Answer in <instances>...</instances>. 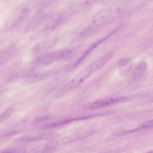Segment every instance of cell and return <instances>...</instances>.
<instances>
[{"label": "cell", "mask_w": 153, "mask_h": 153, "mask_svg": "<svg viewBox=\"0 0 153 153\" xmlns=\"http://www.w3.org/2000/svg\"><path fill=\"white\" fill-rule=\"evenodd\" d=\"M93 132L92 131L89 130L65 136L50 142L44 146L47 149H51L55 147L64 145L74 141L83 139L91 135Z\"/></svg>", "instance_id": "cell-1"}, {"label": "cell", "mask_w": 153, "mask_h": 153, "mask_svg": "<svg viewBox=\"0 0 153 153\" xmlns=\"http://www.w3.org/2000/svg\"><path fill=\"white\" fill-rule=\"evenodd\" d=\"M59 70L54 69L39 73H31L25 77V82L30 84L48 79L57 75Z\"/></svg>", "instance_id": "cell-2"}, {"label": "cell", "mask_w": 153, "mask_h": 153, "mask_svg": "<svg viewBox=\"0 0 153 153\" xmlns=\"http://www.w3.org/2000/svg\"><path fill=\"white\" fill-rule=\"evenodd\" d=\"M60 50L45 53L35 59L32 63L33 66H45L55 61H60Z\"/></svg>", "instance_id": "cell-3"}, {"label": "cell", "mask_w": 153, "mask_h": 153, "mask_svg": "<svg viewBox=\"0 0 153 153\" xmlns=\"http://www.w3.org/2000/svg\"><path fill=\"white\" fill-rule=\"evenodd\" d=\"M128 98L125 97L109 98L86 104L84 105V107L87 109H99L111 106Z\"/></svg>", "instance_id": "cell-4"}, {"label": "cell", "mask_w": 153, "mask_h": 153, "mask_svg": "<svg viewBox=\"0 0 153 153\" xmlns=\"http://www.w3.org/2000/svg\"><path fill=\"white\" fill-rule=\"evenodd\" d=\"M58 38L55 37L48 39L36 45L33 49V54L39 55L53 48L56 44Z\"/></svg>", "instance_id": "cell-5"}, {"label": "cell", "mask_w": 153, "mask_h": 153, "mask_svg": "<svg viewBox=\"0 0 153 153\" xmlns=\"http://www.w3.org/2000/svg\"><path fill=\"white\" fill-rule=\"evenodd\" d=\"M133 63L129 59L124 58L121 59L118 63V71L121 76L126 75L131 70Z\"/></svg>", "instance_id": "cell-6"}, {"label": "cell", "mask_w": 153, "mask_h": 153, "mask_svg": "<svg viewBox=\"0 0 153 153\" xmlns=\"http://www.w3.org/2000/svg\"><path fill=\"white\" fill-rule=\"evenodd\" d=\"M14 49L13 47L10 46L0 52V66L12 57L14 52Z\"/></svg>", "instance_id": "cell-7"}, {"label": "cell", "mask_w": 153, "mask_h": 153, "mask_svg": "<svg viewBox=\"0 0 153 153\" xmlns=\"http://www.w3.org/2000/svg\"><path fill=\"white\" fill-rule=\"evenodd\" d=\"M147 65L145 62H142L138 65L133 71L132 76L134 79L142 76L147 70Z\"/></svg>", "instance_id": "cell-8"}, {"label": "cell", "mask_w": 153, "mask_h": 153, "mask_svg": "<svg viewBox=\"0 0 153 153\" xmlns=\"http://www.w3.org/2000/svg\"><path fill=\"white\" fill-rule=\"evenodd\" d=\"M42 19V16L40 15L35 17L26 26L25 29V32H30L35 30L39 25Z\"/></svg>", "instance_id": "cell-9"}, {"label": "cell", "mask_w": 153, "mask_h": 153, "mask_svg": "<svg viewBox=\"0 0 153 153\" xmlns=\"http://www.w3.org/2000/svg\"><path fill=\"white\" fill-rule=\"evenodd\" d=\"M153 120H150L148 122L141 125L136 128L123 131L118 134L119 135H123L151 128L153 127Z\"/></svg>", "instance_id": "cell-10"}, {"label": "cell", "mask_w": 153, "mask_h": 153, "mask_svg": "<svg viewBox=\"0 0 153 153\" xmlns=\"http://www.w3.org/2000/svg\"><path fill=\"white\" fill-rule=\"evenodd\" d=\"M95 47L93 45L91 47L88 49L74 63V66L75 67L77 66L81 63L87 57L91 51Z\"/></svg>", "instance_id": "cell-11"}, {"label": "cell", "mask_w": 153, "mask_h": 153, "mask_svg": "<svg viewBox=\"0 0 153 153\" xmlns=\"http://www.w3.org/2000/svg\"><path fill=\"white\" fill-rule=\"evenodd\" d=\"M22 76V74L19 72H16L10 75L6 80L7 83L13 82L19 78L21 76Z\"/></svg>", "instance_id": "cell-12"}, {"label": "cell", "mask_w": 153, "mask_h": 153, "mask_svg": "<svg viewBox=\"0 0 153 153\" xmlns=\"http://www.w3.org/2000/svg\"><path fill=\"white\" fill-rule=\"evenodd\" d=\"M49 118V116L47 115L39 116L36 117L35 121L36 122L39 123L47 120Z\"/></svg>", "instance_id": "cell-13"}]
</instances>
